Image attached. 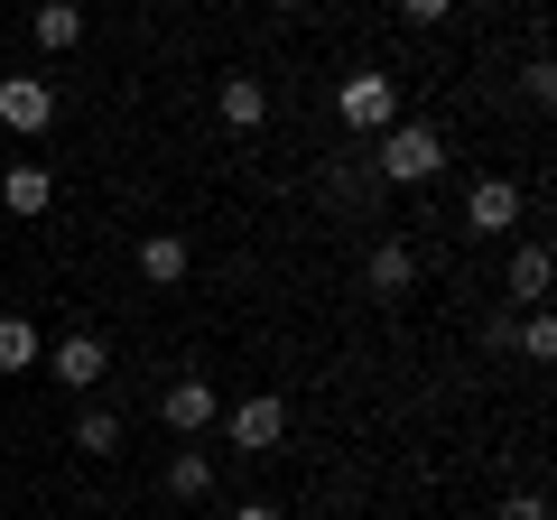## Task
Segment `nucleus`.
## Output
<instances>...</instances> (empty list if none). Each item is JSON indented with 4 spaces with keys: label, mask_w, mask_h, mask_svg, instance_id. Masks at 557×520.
Listing matches in <instances>:
<instances>
[{
    "label": "nucleus",
    "mask_w": 557,
    "mask_h": 520,
    "mask_svg": "<svg viewBox=\"0 0 557 520\" xmlns=\"http://www.w3.org/2000/svg\"><path fill=\"white\" fill-rule=\"evenodd\" d=\"M0 168H10V140H0Z\"/></svg>",
    "instance_id": "nucleus-22"
},
{
    "label": "nucleus",
    "mask_w": 557,
    "mask_h": 520,
    "mask_svg": "<svg viewBox=\"0 0 557 520\" xmlns=\"http://www.w3.org/2000/svg\"><path fill=\"white\" fill-rule=\"evenodd\" d=\"M223 121H233V131H260V121H270V84L260 75H223Z\"/></svg>",
    "instance_id": "nucleus-11"
},
{
    "label": "nucleus",
    "mask_w": 557,
    "mask_h": 520,
    "mask_svg": "<svg viewBox=\"0 0 557 520\" xmlns=\"http://www.w3.org/2000/svg\"><path fill=\"white\" fill-rule=\"evenodd\" d=\"M399 10H409V20H418V28H437V20H446V10H456V0H399Z\"/></svg>",
    "instance_id": "nucleus-19"
},
{
    "label": "nucleus",
    "mask_w": 557,
    "mask_h": 520,
    "mask_svg": "<svg viewBox=\"0 0 557 520\" xmlns=\"http://www.w3.org/2000/svg\"><path fill=\"white\" fill-rule=\"evenodd\" d=\"M102 372H112V354H102V335H57V381H65V391H94Z\"/></svg>",
    "instance_id": "nucleus-9"
},
{
    "label": "nucleus",
    "mask_w": 557,
    "mask_h": 520,
    "mask_svg": "<svg viewBox=\"0 0 557 520\" xmlns=\"http://www.w3.org/2000/svg\"><path fill=\"white\" fill-rule=\"evenodd\" d=\"M362 288H372V298H409L418 288V251L409 242H381V251L362 260Z\"/></svg>",
    "instance_id": "nucleus-8"
},
{
    "label": "nucleus",
    "mask_w": 557,
    "mask_h": 520,
    "mask_svg": "<svg viewBox=\"0 0 557 520\" xmlns=\"http://www.w3.org/2000/svg\"><path fill=\"white\" fill-rule=\"evenodd\" d=\"M270 10H307V0H270Z\"/></svg>",
    "instance_id": "nucleus-21"
},
{
    "label": "nucleus",
    "mask_w": 557,
    "mask_h": 520,
    "mask_svg": "<svg viewBox=\"0 0 557 520\" xmlns=\"http://www.w3.org/2000/svg\"><path fill=\"white\" fill-rule=\"evenodd\" d=\"M372 177L391 186H437L446 177V131H428V121H391L372 149Z\"/></svg>",
    "instance_id": "nucleus-1"
},
{
    "label": "nucleus",
    "mask_w": 557,
    "mask_h": 520,
    "mask_svg": "<svg viewBox=\"0 0 557 520\" xmlns=\"http://www.w3.org/2000/svg\"><path fill=\"white\" fill-rule=\"evenodd\" d=\"M520 354H530V362H557V325L530 317V325H520Z\"/></svg>",
    "instance_id": "nucleus-17"
},
{
    "label": "nucleus",
    "mask_w": 557,
    "mask_h": 520,
    "mask_svg": "<svg viewBox=\"0 0 557 520\" xmlns=\"http://www.w3.org/2000/svg\"><path fill=\"white\" fill-rule=\"evenodd\" d=\"M511 298H548V251H539V242L511 251Z\"/></svg>",
    "instance_id": "nucleus-15"
},
{
    "label": "nucleus",
    "mask_w": 557,
    "mask_h": 520,
    "mask_svg": "<svg viewBox=\"0 0 557 520\" xmlns=\"http://www.w3.org/2000/svg\"><path fill=\"white\" fill-rule=\"evenodd\" d=\"M511 223H520V186H511V177H474V196H465V233L502 242Z\"/></svg>",
    "instance_id": "nucleus-5"
},
{
    "label": "nucleus",
    "mask_w": 557,
    "mask_h": 520,
    "mask_svg": "<svg viewBox=\"0 0 557 520\" xmlns=\"http://www.w3.org/2000/svg\"><path fill=\"white\" fill-rule=\"evenodd\" d=\"M502 520H548V493H511V502H502Z\"/></svg>",
    "instance_id": "nucleus-18"
},
{
    "label": "nucleus",
    "mask_w": 557,
    "mask_h": 520,
    "mask_svg": "<svg viewBox=\"0 0 557 520\" xmlns=\"http://www.w3.org/2000/svg\"><path fill=\"white\" fill-rule=\"evenodd\" d=\"M168 493L205 502V493H214V456H205V446H177V456H168Z\"/></svg>",
    "instance_id": "nucleus-13"
},
{
    "label": "nucleus",
    "mask_w": 557,
    "mask_h": 520,
    "mask_svg": "<svg viewBox=\"0 0 557 520\" xmlns=\"http://www.w3.org/2000/svg\"><path fill=\"white\" fill-rule=\"evenodd\" d=\"M278 437H288V400H278V391H251V400L233 409V446L242 456H270Z\"/></svg>",
    "instance_id": "nucleus-4"
},
{
    "label": "nucleus",
    "mask_w": 557,
    "mask_h": 520,
    "mask_svg": "<svg viewBox=\"0 0 557 520\" xmlns=\"http://www.w3.org/2000/svg\"><path fill=\"white\" fill-rule=\"evenodd\" d=\"M0 205H10V214H47V205H57V168H38V159H10L0 168Z\"/></svg>",
    "instance_id": "nucleus-7"
},
{
    "label": "nucleus",
    "mask_w": 557,
    "mask_h": 520,
    "mask_svg": "<svg viewBox=\"0 0 557 520\" xmlns=\"http://www.w3.org/2000/svg\"><path fill=\"white\" fill-rule=\"evenodd\" d=\"M47 121H57V84H47V75H0V131L38 140Z\"/></svg>",
    "instance_id": "nucleus-3"
},
{
    "label": "nucleus",
    "mask_w": 557,
    "mask_h": 520,
    "mask_svg": "<svg viewBox=\"0 0 557 520\" xmlns=\"http://www.w3.org/2000/svg\"><path fill=\"white\" fill-rule=\"evenodd\" d=\"M28 28H38L47 57H65V47L84 38V10H75V0H38V20H28Z\"/></svg>",
    "instance_id": "nucleus-12"
},
{
    "label": "nucleus",
    "mask_w": 557,
    "mask_h": 520,
    "mask_svg": "<svg viewBox=\"0 0 557 520\" xmlns=\"http://www.w3.org/2000/svg\"><path fill=\"white\" fill-rule=\"evenodd\" d=\"M335 112H344V131H391V121H399V84L391 75H344L335 84Z\"/></svg>",
    "instance_id": "nucleus-2"
},
{
    "label": "nucleus",
    "mask_w": 557,
    "mask_h": 520,
    "mask_svg": "<svg viewBox=\"0 0 557 520\" xmlns=\"http://www.w3.org/2000/svg\"><path fill=\"white\" fill-rule=\"evenodd\" d=\"M159 419L177 428V437H196V428H214V381H205V372H177V381L159 391Z\"/></svg>",
    "instance_id": "nucleus-6"
},
{
    "label": "nucleus",
    "mask_w": 557,
    "mask_h": 520,
    "mask_svg": "<svg viewBox=\"0 0 557 520\" xmlns=\"http://www.w3.org/2000/svg\"><path fill=\"white\" fill-rule=\"evenodd\" d=\"M38 362V325L28 317H0V372H28Z\"/></svg>",
    "instance_id": "nucleus-14"
},
{
    "label": "nucleus",
    "mask_w": 557,
    "mask_h": 520,
    "mask_svg": "<svg viewBox=\"0 0 557 520\" xmlns=\"http://www.w3.org/2000/svg\"><path fill=\"white\" fill-rule=\"evenodd\" d=\"M186 260H196V251H186V233H149V242H139V280H149V288H177Z\"/></svg>",
    "instance_id": "nucleus-10"
},
{
    "label": "nucleus",
    "mask_w": 557,
    "mask_h": 520,
    "mask_svg": "<svg viewBox=\"0 0 557 520\" xmlns=\"http://www.w3.org/2000/svg\"><path fill=\"white\" fill-rule=\"evenodd\" d=\"M233 520H278V502H242V511Z\"/></svg>",
    "instance_id": "nucleus-20"
},
{
    "label": "nucleus",
    "mask_w": 557,
    "mask_h": 520,
    "mask_svg": "<svg viewBox=\"0 0 557 520\" xmlns=\"http://www.w3.org/2000/svg\"><path fill=\"white\" fill-rule=\"evenodd\" d=\"M75 446H84V456H112V446H121V419H112V409H84V419H75Z\"/></svg>",
    "instance_id": "nucleus-16"
}]
</instances>
